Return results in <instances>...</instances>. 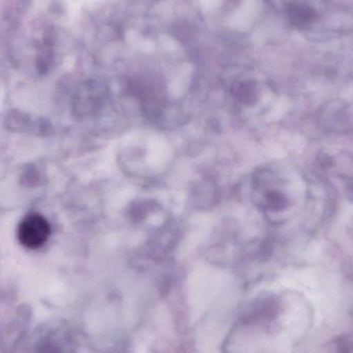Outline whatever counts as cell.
Here are the masks:
<instances>
[{"instance_id":"cell-4","label":"cell","mask_w":353,"mask_h":353,"mask_svg":"<svg viewBox=\"0 0 353 353\" xmlns=\"http://www.w3.org/2000/svg\"><path fill=\"white\" fill-rule=\"evenodd\" d=\"M256 87L254 83L242 82L236 86V95L238 101L244 103H251L256 97Z\"/></svg>"},{"instance_id":"cell-1","label":"cell","mask_w":353,"mask_h":353,"mask_svg":"<svg viewBox=\"0 0 353 353\" xmlns=\"http://www.w3.org/2000/svg\"><path fill=\"white\" fill-rule=\"evenodd\" d=\"M256 190L258 191L259 207L265 211V215L271 219L280 221L283 214L290 207L287 193L282 185H279V176L271 171H263L255 176Z\"/></svg>"},{"instance_id":"cell-3","label":"cell","mask_w":353,"mask_h":353,"mask_svg":"<svg viewBox=\"0 0 353 353\" xmlns=\"http://www.w3.org/2000/svg\"><path fill=\"white\" fill-rule=\"evenodd\" d=\"M287 16L290 23L298 28H306L317 18L314 8L300 1H292L287 6Z\"/></svg>"},{"instance_id":"cell-2","label":"cell","mask_w":353,"mask_h":353,"mask_svg":"<svg viewBox=\"0 0 353 353\" xmlns=\"http://www.w3.org/2000/svg\"><path fill=\"white\" fill-rule=\"evenodd\" d=\"M51 234L49 222L39 214L26 216L18 226L19 242L29 249H37L45 244Z\"/></svg>"}]
</instances>
